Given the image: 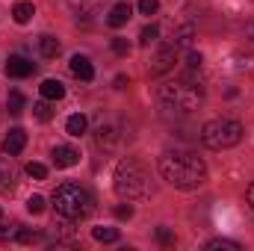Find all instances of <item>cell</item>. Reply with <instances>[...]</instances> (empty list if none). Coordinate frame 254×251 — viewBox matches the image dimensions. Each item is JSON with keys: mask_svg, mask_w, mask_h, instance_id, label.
I'll return each mask as SVG.
<instances>
[{"mask_svg": "<svg viewBox=\"0 0 254 251\" xmlns=\"http://www.w3.org/2000/svg\"><path fill=\"white\" fill-rule=\"evenodd\" d=\"M68 3H71V9L80 12V15H89V12H95V9L101 6V0H68Z\"/></svg>", "mask_w": 254, "mask_h": 251, "instance_id": "19", "label": "cell"}, {"mask_svg": "<svg viewBox=\"0 0 254 251\" xmlns=\"http://www.w3.org/2000/svg\"><path fill=\"white\" fill-rule=\"evenodd\" d=\"M207 249H210V251H219V249H225V251H240L243 246H240V243H234V240H210V243H207Z\"/></svg>", "mask_w": 254, "mask_h": 251, "instance_id": "22", "label": "cell"}, {"mask_svg": "<svg viewBox=\"0 0 254 251\" xmlns=\"http://www.w3.org/2000/svg\"><path fill=\"white\" fill-rule=\"evenodd\" d=\"M95 142H98V148L113 151V148L119 145V133H116V127L113 125H98V130H95Z\"/></svg>", "mask_w": 254, "mask_h": 251, "instance_id": "11", "label": "cell"}, {"mask_svg": "<svg viewBox=\"0 0 254 251\" xmlns=\"http://www.w3.org/2000/svg\"><path fill=\"white\" fill-rule=\"evenodd\" d=\"M160 175L178 189H198L207 181V166L201 157L187 151H169L160 157Z\"/></svg>", "mask_w": 254, "mask_h": 251, "instance_id": "1", "label": "cell"}, {"mask_svg": "<svg viewBox=\"0 0 254 251\" xmlns=\"http://www.w3.org/2000/svg\"><path fill=\"white\" fill-rule=\"evenodd\" d=\"M15 237H18V243H33V240H36V234H33L30 228H18Z\"/></svg>", "mask_w": 254, "mask_h": 251, "instance_id": "31", "label": "cell"}, {"mask_svg": "<svg viewBox=\"0 0 254 251\" xmlns=\"http://www.w3.org/2000/svg\"><path fill=\"white\" fill-rule=\"evenodd\" d=\"M240 139H243V125L237 119H213L201 127V142L213 151L234 148L240 145Z\"/></svg>", "mask_w": 254, "mask_h": 251, "instance_id": "5", "label": "cell"}, {"mask_svg": "<svg viewBox=\"0 0 254 251\" xmlns=\"http://www.w3.org/2000/svg\"><path fill=\"white\" fill-rule=\"evenodd\" d=\"M24 148H27V133H24L21 127H12L9 136L3 139V154H6V157H18Z\"/></svg>", "mask_w": 254, "mask_h": 251, "instance_id": "7", "label": "cell"}, {"mask_svg": "<svg viewBox=\"0 0 254 251\" xmlns=\"http://www.w3.org/2000/svg\"><path fill=\"white\" fill-rule=\"evenodd\" d=\"M39 51H42L45 60H54V57H60L63 45L57 42V36H42V39H39Z\"/></svg>", "mask_w": 254, "mask_h": 251, "instance_id": "14", "label": "cell"}, {"mask_svg": "<svg viewBox=\"0 0 254 251\" xmlns=\"http://www.w3.org/2000/svg\"><path fill=\"white\" fill-rule=\"evenodd\" d=\"M204 98V89L198 83H192L190 77L187 80H172L166 86H160V101L172 110H181V113H190L201 104Z\"/></svg>", "mask_w": 254, "mask_h": 251, "instance_id": "4", "label": "cell"}, {"mask_svg": "<svg viewBox=\"0 0 254 251\" xmlns=\"http://www.w3.org/2000/svg\"><path fill=\"white\" fill-rule=\"evenodd\" d=\"M27 210H30L33 216H39V213L45 210V198H42V195H30V198H27Z\"/></svg>", "mask_w": 254, "mask_h": 251, "instance_id": "25", "label": "cell"}, {"mask_svg": "<svg viewBox=\"0 0 254 251\" xmlns=\"http://www.w3.org/2000/svg\"><path fill=\"white\" fill-rule=\"evenodd\" d=\"M92 237H95L98 243H116V240H119V231H116V228H95Z\"/></svg>", "mask_w": 254, "mask_h": 251, "instance_id": "21", "label": "cell"}, {"mask_svg": "<svg viewBox=\"0 0 254 251\" xmlns=\"http://www.w3.org/2000/svg\"><path fill=\"white\" fill-rule=\"evenodd\" d=\"M6 107H9V113H12V116H21V113H24V95H21V92H9Z\"/></svg>", "mask_w": 254, "mask_h": 251, "instance_id": "20", "label": "cell"}, {"mask_svg": "<svg viewBox=\"0 0 254 251\" xmlns=\"http://www.w3.org/2000/svg\"><path fill=\"white\" fill-rule=\"evenodd\" d=\"M160 0H139V15H157Z\"/></svg>", "mask_w": 254, "mask_h": 251, "instance_id": "26", "label": "cell"}, {"mask_svg": "<svg viewBox=\"0 0 254 251\" xmlns=\"http://www.w3.org/2000/svg\"><path fill=\"white\" fill-rule=\"evenodd\" d=\"M51 157H54V166L57 169H71V166L80 163V151H74L71 145H57Z\"/></svg>", "mask_w": 254, "mask_h": 251, "instance_id": "8", "label": "cell"}, {"mask_svg": "<svg viewBox=\"0 0 254 251\" xmlns=\"http://www.w3.org/2000/svg\"><path fill=\"white\" fill-rule=\"evenodd\" d=\"M68 68H71V74L77 77V80H83V83H89V80H95V68H92V63H89V57H71V63H68Z\"/></svg>", "mask_w": 254, "mask_h": 251, "instance_id": "9", "label": "cell"}, {"mask_svg": "<svg viewBox=\"0 0 254 251\" xmlns=\"http://www.w3.org/2000/svg\"><path fill=\"white\" fill-rule=\"evenodd\" d=\"M175 57H178V48L175 45H163L160 51H157V57L151 60V77H160V74H166V71H172L175 68Z\"/></svg>", "mask_w": 254, "mask_h": 251, "instance_id": "6", "label": "cell"}, {"mask_svg": "<svg viewBox=\"0 0 254 251\" xmlns=\"http://www.w3.org/2000/svg\"><path fill=\"white\" fill-rule=\"evenodd\" d=\"M157 36H160V30H157V24H148L142 33H139V45H151V42H157Z\"/></svg>", "mask_w": 254, "mask_h": 251, "instance_id": "23", "label": "cell"}, {"mask_svg": "<svg viewBox=\"0 0 254 251\" xmlns=\"http://www.w3.org/2000/svg\"><path fill=\"white\" fill-rule=\"evenodd\" d=\"M0 216H3V210H0Z\"/></svg>", "mask_w": 254, "mask_h": 251, "instance_id": "34", "label": "cell"}, {"mask_svg": "<svg viewBox=\"0 0 254 251\" xmlns=\"http://www.w3.org/2000/svg\"><path fill=\"white\" fill-rule=\"evenodd\" d=\"M33 71H36V65L30 63L27 57H21V54L9 57V63H6V74L9 77H30Z\"/></svg>", "mask_w": 254, "mask_h": 251, "instance_id": "10", "label": "cell"}, {"mask_svg": "<svg viewBox=\"0 0 254 251\" xmlns=\"http://www.w3.org/2000/svg\"><path fill=\"white\" fill-rule=\"evenodd\" d=\"M0 181H3V178H0Z\"/></svg>", "mask_w": 254, "mask_h": 251, "instance_id": "35", "label": "cell"}, {"mask_svg": "<svg viewBox=\"0 0 254 251\" xmlns=\"http://www.w3.org/2000/svg\"><path fill=\"white\" fill-rule=\"evenodd\" d=\"M86 127H89V122H86V116H83V113H74V116H68V122H65L68 136H83V133H86Z\"/></svg>", "mask_w": 254, "mask_h": 251, "instance_id": "15", "label": "cell"}, {"mask_svg": "<svg viewBox=\"0 0 254 251\" xmlns=\"http://www.w3.org/2000/svg\"><path fill=\"white\" fill-rule=\"evenodd\" d=\"M36 15V9H33V3H15V9H12V18L18 21V24H30V18Z\"/></svg>", "mask_w": 254, "mask_h": 251, "instance_id": "17", "label": "cell"}, {"mask_svg": "<svg viewBox=\"0 0 254 251\" xmlns=\"http://www.w3.org/2000/svg\"><path fill=\"white\" fill-rule=\"evenodd\" d=\"M192 36H195V27H192V24H187V27H181V30L172 36V45H175V48H190V45H192Z\"/></svg>", "mask_w": 254, "mask_h": 251, "instance_id": "16", "label": "cell"}, {"mask_svg": "<svg viewBox=\"0 0 254 251\" xmlns=\"http://www.w3.org/2000/svg\"><path fill=\"white\" fill-rule=\"evenodd\" d=\"M127 86V77L125 74H119V77H116V89H125Z\"/></svg>", "mask_w": 254, "mask_h": 251, "instance_id": "32", "label": "cell"}, {"mask_svg": "<svg viewBox=\"0 0 254 251\" xmlns=\"http://www.w3.org/2000/svg\"><path fill=\"white\" fill-rule=\"evenodd\" d=\"M249 204H252V207H254V184H252V187H249Z\"/></svg>", "mask_w": 254, "mask_h": 251, "instance_id": "33", "label": "cell"}, {"mask_svg": "<svg viewBox=\"0 0 254 251\" xmlns=\"http://www.w3.org/2000/svg\"><path fill=\"white\" fill-rule=\"evenodd\" d=\"M39 89H42V98H45V101H63L65 98V86L60 80H45Z\"/></svg>", "mask_w": 254, "mask_h": 251, "instance_id": "13", "label": "cell"}, {"mask_svg": "<svg viewBox=\"0 0 254 251\" xmlns=\"http://www.w3.org/2000/svg\"><path fill=\"white\" fill-rule=\"evenodd\" d=\"M33 116H36L39 122H51V119H54L51 101H39V104H33Z\"/></svg>", "mask_w": 254, "mask_h": 251, "instance_id": "18", "label": "cell"}, {"mask_svg": "<svg viewBox=\"0 0 254 251\" xmlns=\"http://www.w3.org/2000/svg\"><path fill=\"white\" fill-rule=\"evenodd\" d=\"M157 240H160L163 246H175V234H172L169 228H157Z\"/></svg>", "mask_w": 254, "mask_h": 251, "instance_id": "28", "label": "cell"}, {"mask_svg": "<svg viewBox=\"0 0 254 251\" xmlns=\"http://www.w3.org/2000/svg\"><path fill=\"white\" fill-rule=\"evenodd\" d=\"M54 210L60 219H68V222H80L86 216H92L95 210V198L77 184H63V187L54 192Z\"/></svg>", "mask_w": 254, "mask_h": 251, "instance_id": "2", "label": "cell"}, {"mask_svg": "<svg viewBox=\"0 0 254 251\" xmlns=\"http://www.w3.org/2000/svg\"><path fill=\"white\" fill-rule=\"evenodd\" d=\"M201 63H204V60H201V54H198V51H190V54H187V68H190V71L201 68Z\"/></svg>", "mask_w": 254, "mask_h": 251, "instance_id": "29", "label": "cell"}, {"mask_svg": "<svg viewBox=\"0 0 254 251\" xmlns=\"http://www.w3.org/2000/svg\"><path fill=\"white\" fill-rule=\"evenodd\" d=\"M116 192L127 198V201H139V198H148L151 195V181L145 175V169L133 160H122L119 169H116Z\"/></svg>", "mask_w": 254, "mask_h": 251, "instance_id": "3", "label": "cell"}, {"mask_svg": "<svg viewBox=\"0 0 254 251\" xmlns=\"http://www.w3.org/2000/svg\"><path fill=\"white\" fill-rule=\"evenodd\" d=\"M116 219H122V222H125V219H133V207H130V204H119V207H116Z\"/></svg>", "mask_w": 254, "mask_h": 251, "instance_id": "30", "label": "cell"}, {"mask_svg": "<svg viewBox=\"0 0 254 251\" xmlns=\"http://www.w3.org/2000/svg\"><path fill=\"white\" fill-rule=\"evenodd\" d=\"M130 15H133V9H130V3H125V0H122V3H116V6L110 9V15H107V24L119 30V27H125L127 21H130Z\"/></svg>", "mask_w": 254, "mask_h": 251, "instance_id": "12", "label": "cell"}, {"mask_svg": "<svg viewBox=\"0 0 254 251\" xmlns=\"http://www.w3.org/2000/svg\"><path fill=\"white\" fill-rule=\"evenodd\" d=\"M27 175H30L33 181H45V178H48V166H42V163H27Z\"/></svg>", "mask_w": 254, "mask_h": 251, "instance_id": "24", "label": "cell"}, {"mask_svg": "<svg viewBox=\"0 0 254 251\" xmlns=\"http://www.w3.org/2000/svg\"><path fill=\"white\" fill-rule=\"evenodd\" d=\"M113 51H116L119 57H127V54H130V42H127V39H119V36H116V39H113Z\"/></svg>", "mask_w": 254, "mask_h": 251, "instance_id": "27", "label": "cell"}]
</instances>
